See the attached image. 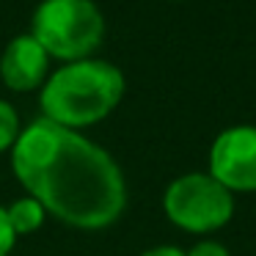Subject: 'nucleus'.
Here are the masks:
<instances>
[{
	"label": "nucleus",
	"instance_id": "1",
	"mask_svg": "<svg viewBox=\"0 0 256 256\" xmlns=\"http://www.w3.org/2000/svg\"><path fill=\"white\" fill-rule=\"evenodd\" d=\"M12 166L44 212L74 228H105L127 204L124 176L113 157L50 118H36L20 132Z\"/></svg>",
	"mask_w": 256,
	"mask_h": 256
},
{
	"label": "nucleus",
	"instance_id": "3",
	"mask_svg": "<svg viewBox=\"0 0 256 256\" xmlns=\"http://www.w3.org/2000/svg\"><path fill=\"white\" fill-rule=\"evenodd\" d=\"M30 36L50 58L83 61L102 44L105 17L94 0H42L30 20Z\"/></svg>",
	"mask_w": 256,
	"mask_h": 256
},
{
	"label": "nucleus",
	"instance_id": "11",
	"mask_svg": "<svg viewBox=\"0 0 256 256\" xmlns=\"http://www.w3.org/2000/svg\"><path fill=\"white\" fill-rule=\"evenodd\" d=\"M144 256H184L179 248H171V245H160V248H152V250H146Z\"/></svg>",
	"mask_w": 256,
	"mask_h": 256
},
{
	"label": "nucleus",
	"instance_id": "8",
	"mask_svg": "<svg viewBox=\"0 0 256 256\" xmlns=\"http://www.w3.org/2000/svg\"><path fill=\"white\" fill-rule=\"evenodd\" d=\"M20 138V116L8 102L0 100V152L14 149Z\"/></svg>",
	"mask_w": 256,
	"mask_h": 256
},
{
	"label": "nucleus",
	"instance_id": "4",
	"mask_svg": "<svg viewBox=\"0 0 256 256\" xmlns=\"http://www.w3.org/2000/svg\"><path fill=\"white\" fill-rule=\"evenodd\" d=\"M166 215L184 232H215L226 226L234 212L232 190H226L210 174H184L166 190Z\"/></svg>",
	"mask_w": 256,
	"mask_h": 256
},
{
	"label": "nucleus",
	"instance_id": "2",
	"mask_svg": "<svg viewBox=\"0 0 256 256\" xmlns=\"http://www.w3.org/2000/svg\"><path fill=\"white\" fill-rule=\"evenodd\" d=\"M124 96V74L118 66L96 58L64 64L42 86L44 118L69 130L91 127L110 116Z\"/></svg>",
	"mask_w": 256,
	"mask_h": 256
},
{
	"label": "nucleus",
	"instance_id": "10",
	"mask_svg": "<svg viewBox=\"0 0 256 256\" xmlns=\"http://www.w3.org/2000/svg\"><path fill=\"white\" fill-rule=\"evenodd\" d=\"M184 256H228V250L223 248L220 242H198L190 254H184Z\"/></svg>",
	"mask_w": 256,
	"mask_h": 256
},
{
	"label": "nucleus",
	"instance_id": "6",
	"mask_svg": "<svg viewBox=\"0 0 256 256\" xmlns=\"http://www.w3.org/2000/svg\"><path fill=\"white\" fill-rule=\"evenodd\" d=\"M50 56L30 34L14 36L0 56V78L12 91H34L44 86Z\"/></svg>",
	"mask_w": 256,
	"mask_h": 256
},
{
	"label": "nucleus",
	"instance_id": "9",
	"mask_svg": "<svg viewBox=\"0 0 256 256\" xmlns=\"http://www.w3.org/2000/svg\"><path fill=\"white\" fill-rule=\"evenodd\" d=\"M14 240H17V234H14L12 223H8L6 210L0 206V256H8V250L14 248Z\"/></svg>",
	"mask_w": 256,
	"mask_h": 256
},
{
	"label": "nucleus",
	"instance_id": "5",
	"mask_svg": "<svg viewBox=\"0 0 256 256\" xmlns=\"http://www.w3.org/2000/svg\"><path fill=\"white\" fill-rule=\"evenodd\" d=\"M210 176L226 190H256V127H228L210 149Z\"/></svg>",
	"mask_w": 256,
	"mask_h": 256
},
{
	"label": "nucleus",
	"instance_id": "7",
	"mask_svg": "<svg viewBox=\"0 0 256 256\" xmlns=\"http://www.w3.org/2000/svg\"><path fill=\"white\" fill-rule=\"evenodd\" d=\"M6 215H8L14 234H30L44 220V206L36 198H20V201H14L12 210H6Z\"/></svg>",
	"mask_w": 256,
	"mask_h": 256
},
{
	"label": "nucleus",
	"instance_id": "12",
	"mask_svg": "<svg viewBox=\"0 0 256 256\" xmlns=\"http://www.w3.org/2000/svg\"><path fill=\"white\" fill-rule=\"evenodd\" d=\"M174 3H179V0H174Z\"/></svg>",
	"mask_w": 256,
	"mask_h": 256
}]
</instances>
